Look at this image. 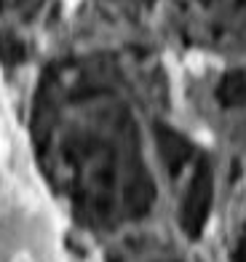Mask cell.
<instances>
[{
	"mask_svg": "<svg viewBox=\"0 0 246 262\" xmlns=\"http://www.w3.org/2000/svg\"><path fill=\"white\" fill-rule=\"evenodd\" d=\"M158 142H161L158 147H161V156L166 161L169 171L177 174L180 166L190 158V145H187V139L180 137L177 131H171V128H158Z\"/></svg>",
	"mask_w": 246,
	"mask_h": 262,
	"instance_id": "cell-2",
	"label": "cell"
},
{
	"mask_svg": "<svg viewBox=\"0 0 246 262\" xmlns=\"http://www.w3.org/2000/svg\"><path fill=\"white\" fill-rule=\"evenodd\" d=\"M236 262H246V233H243L241 244H238V249H236Z\"/></svg>",
	"mask_w": 246,
	"mask_h": 262,
	"instance_id": "cell-4",
	"label": "cell"
},
{
	"mask_svg": "<svg viewBox=\"0 0 246 262\" xmlns=\"http://www.w3.org/2000/svg\"><path fill=\"white\" fill-rule=\"evenodd\" d=\"M209 206H212V169H209V163H201L190 180V187H187V195L182 198V211H180V222L190 235L201 233L209 217Z\"/></svg>",
	"mask_w": 246,
	"mask_h": 262,
	"instance_id": "cell-1",
	"label": "cell"
},
{
	"mask_svg": "<svg viewBox=\"0 0 246 262\" xmlns=\"http://www.w3.org/2000/svg\"><path fill=\"white\" fill-rule=\"evenodd\" d=\"M217 94H219V99L225 104H241V102H246V78L241 73L228 75L225 80L219 83Z\"/></svg>",
	"mask_w": 246,
	"mask_h": 262,
	"instance_id": "cell-3",
	"label": "cell"
}]
</instances>
